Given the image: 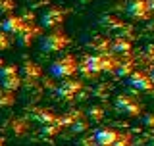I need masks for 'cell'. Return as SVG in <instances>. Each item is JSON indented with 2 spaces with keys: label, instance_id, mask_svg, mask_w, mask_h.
Returning a JSON list of instances; mask_svg holds the SVG:
<instances>
[{
  "label": "cell",
  "instance_id": "22",
  "mask_svg": "<svg viewBox=\"0 0 154 146\" xmlns=\"http://www.w3.org/2000/svg\"><path fill=\"white\" fill-rule=\"evenodd\" d=\"M146 2H148V10L154 12V0H146Z\"/></svg>",
  "mask_w": 154,
  "mask_h": 146
},
{
  "label": "cell",
  "instance_id": "17",
  "mask_svg": "<svg viewBox=\"0 0 154 146\" xmlns=\"http://www.w3.org/2000/svg\"><path fill=\"white\" fill-rule=\"evenodd\" d=\"M0 104L2 106H8V104H14V94L10 90H4L2 94H0Z\"/></svg>",
  "mask_w": 154,
  "mask_h": 146
},
{
  "label": "cell",
  "instance_id": "14",
  "mask_svg": "<svg viewBox=\"0 0 154 146\" xmlns=\"http://www.w3.org/2000/svg\"><path fill=\"white\" fill-rule=\"evenodd\" d=\"M23 75H25V79H37L41 75V67L37 64H33V62H27L23 65Z\"/></svg>",
  "mask_w": 154,
  "mask_h": 146
},
{
  "label": "cell",
  "instance_id": "18",
  "mask_svg": "<svg viewBox=\"0 0 154 146\" xmlns=\"http://www.w3.org/2000/svg\"><path fill=\"white\" fill-rule=\"evenodd\" d=\"M10 37L6 35V33H0V52H4L6 48H10Z\"/></svg>",
  "mask_w": 154,
  "mask_h": 146
},
{
  "label": "cell",
  "instance_id": "2",
  "mask_svg": "<svg viewBox=\"0 0 154 146\" xmlns=\"http://www.w3.org/2000/svg\"><path fill=\"white\" fill-rule=\"evenodd\" d=\"M77 60L73 56L66 54L62 58H58L56 62H52L50 67H48V71H50L52 77H56V79H69L71 75L77 71Z\"/></svg>",
  "mask_w": 154,
  "mask_h": 146
},
{
  "label": "cell",
  "instance_id": "15",
  "mask_svg": "<svg viewBox=\"0 0 154 146\" xmlns=\"http://www.w3.org/2000/svg\"><path fill=\"white\" fill-rule=\"evenodd\" d=\"M116 73H118V75L119 77H125V75H131V73H133V64H131V62H122V64H118V65H116V69H114Z\"/></svg>",
  "mask_w": 154,
  "mask_h": 146
},
{
  "label": "cell",
  "instance_id": "9",
  "mask_svg": "<svg viewBox=\"0 0 154 146\" xmlns=\"http://www.w3.org/2000/svg\"><path fill=\"white\" fill-rule=\"evenodd\" d=\"M27 25H29V23L23 17H19V16H6L0 27H2V33H6V35H16L17 37Z\"/></svg>",
  "mask_w": 154,
  "mask_h": 146
},
{
  "label": "cell",
  "instance_id": "20",
  "mask_svg": "<svg viewBox=\"0 0 154 146\" xmlns=\"http://www.w3.org/2000/svg\"><path fill=\"white\" fill-rule=\"evenodd\" d=\"M91 117L94 121L102 119V108H98V106H94V108H91Z\"/></svg>",
  "mask_w": 154,
  "mask_h": 146
},
{
  "label": "cell",
  "instance_id": "11",
  "mask_svg": "<svg viewBox=\"0 0 154 146\" xmlns=\"http://www.w3.org/2000/svg\"><path fill=\"white\" fill-rule=\"evenodd\" d=\"M81 81H73V79H67L64 81L60 87L56 89V94L60 96L62 100H71V98H75L77 96V92L81 90Z\"/></svg>",
  "mask_w": 154,
  "mask_h": 146
},
{
  "label": "cell",
  "instance_id": "1",
  "mask_svg": "<svg viewBox=\"0 0 154 146\" xmlns=\"http://www.w3.org/2000/svg\"><path fill=\"white\" fill-rule=\"evenodd\" d=\"M116 65H118V62L114 60V56L106 54V52H102V54H91L85 58L83 62V71L85 73H100V71H114Z\"/></svg>",
  "mask_w": 154,
  "mask_h": 146
},
{
  "label": "cell",
  "instance_id": "10",
  "mask_svg": "<svg viewBox=\"0 0 154 146\" xmlns=\"http://www.w3.org/2000/svg\"><path fill=\"white\" fill-rule=\"evenodd\" d=\"M119 133L110 127H100L93 133V142L94 146H108V144H116Z\"/></svg>",
  "mask_w": 154,
  "mask_h": 146
},
{
  "label": "cell",
  "instance_id": "24",
  "mask_svg": "<svg viewBox=\"0 0 154 146\" xmlns=\"http://www.w3.org/2000/svg\"><path fill=\"white\" fill-rule=\"evenodd\" d=\"M148 77H150V79H152V83H154V67H152V71H150V75H148Z\"/></svg>",
  "mask_w": 154,
  "mask_h": 146
},
{
  "label": "cell",
  "instance_id": "4",
  "mask_svg": "<svg viewBox=\"0 0 154 146\" xmlns=\"http://www.w3.org/2000/svg\"><path fill=\"white\" fill-rule=\"evenodd\" d=\"M0 85H2L4 90H10V92L19 89L21 77H19V71L16 65H2L0 67Z\"/></svg>",
  "mask_w": 154,
  "mask_h": 146
},
{
  "label": "cell",
  "instance_id": "8",
  "mask_svg": "<svg viewBox=\"0 0 154 146\" xmlns=\"http://www.w3.org/2000/svg\"><path fill=\"white\" fill-rule=\"evenodd\" d=\"M127 83H129V87H133L135 90H141V92H150L154 89L152 79L143 71H133L131 75L127 77Z\"/></svg>",
  "mask_w": 154,
  "mask_h": 146
},
{
  "label": "cell",
  "instance_id": "3",
  "mask_svg": "<svg viewBox=\"0 0 154 146\" xmlns=\"http://www.w3.org/2000/svg\"><path fill=\"white\" fill-rule=\"evenodd\" d=\"M69 44V37L60 29H54L52 33L41 37V48L46 54H54V52H62L64 48Z\"/></svg>",
  "mask_w": 154,
  "mask_h": 146
},
{
  "label": "cell",
  "instance_id": "6",
  "mask_svg": "<svg viewBox=\"0 0 154 146\" xmlns=\"http://www.w3.org/2000/svg\"><path fill=\"white\" fill-rule=\"evenodd\" d=\"M64 19H66V14L60 8H48L41 16V25L45 29H52L54 31V29H58L64 23Z\"/></svg>",
  "mask_w": 154,
  "mask_h": 146
},
{
  "label": "cell",
  "instance_id": "7",
  "mask_svg": "<svg viewBox=\"0 0 154 146\" xmlns=\"http://www.w3.org/2000/svg\"><path fill=\"white\" fill-rule=\"evenodd\" d=\"M116 110L125 114V115H129V117H139V115H141V106H139V102H135L131 96H125V94L116 98Z\"/></svg>",
  "mask_w": 154,
  "mask_h": 146
},
{
  "label": "cell",
  "instance_id": "16",
  "mask_svg": "<svg viewBox=\"0 0 154 146\" xmlns=\"http://www.w3.org/2000/svg\"><path fill=\"white\" fill-rule=\"evenodd\" d=\"M14 8H16V2L14 0H0V14H12Z\"/></svg>",
  "mask_w": 154,
  "mask_h": 146
},
{
  "label": "cell",
  "instance_id": "21",
  "mask_svg": "<svg viewBox=\"0 0 154 146\" xmlns=\"http://www.w3.org/2000/svg\"><path fill=\"white\" fill-rule=\"evenodd\" d=\"M146 56H148V58H154V46H152V44L146 48Z\"/></svg>",
  "mask_w": 154,
  "mask_h": 146
},
{
  "label": "cell",
  "instance_id": "13",
  "mask_svg": "<svg viewBox=\"0 0 154 146\" xmlns=\"http://www.w3.org/2000/svg\"><path fill=\"white\" fill-rule=\"evenodd\" d=\"M112 50L116 52V54H129V52H131V42L125 41L123 37H119V38H116V41H114Z\"/></svg>",
  "mask_w": 154,
  "mask_h": 146
},
{
  "label": "cell",
  "instance_id": "12",
  "mask_svg": "<svg viewBox=\"0 0 154 146\" xmlns=\"http://www.w3.org/2000/svg\"><path fill=\"white\" fill-rule=\"evenodd\" d=\"M38 35V29L35 27V25H29L23 29L21 33L17 35V42H19V46H31V42L35 41V37Z\"/></svg>",
  "mask_w": 154,
  "mask_h": 146
},
{
  "label": "cell",
  "instance_id": "5",
  "mask_svg": "<svg viewBox=\"0 0 154 146\" xmlns=\"http://www.w3.org/2000/svg\"><path fill=\"white\" fill-rule=\"evenodd\" d=\"M125 14L131 19H137V21L148 19V16H150L148 2L146 0H127V4H125Z\"/></svg>",
  "mask_w": 154,
  "mask_h": 146
},
{
  "label": "cell",
  "instance_id": "19",
  "mask_svg": "<svg viewBox=\"0 0 154 146\" xmlns=\"http://www.w3.org/2000/svg\"><path fill=\"white\" fill-rule=\"evenodd\" d=\"M143 123H144V127H148V129H152V131H154V114H146V115H143Z\"/></svg>",
  "mask_w": 154,
  "mask_h": 146
},
{
  "label": "cell",
  "instance_id": "23",
  "mask_svg": "<svg viewBox=\"0 0 154 146\" xmlns=\"http://www.w3.org/2000/svg\"><path fill=\"white\" fill-rule=\"evenodd\" d=\"M148 29H150V31H154V19H152L150 23H148Z\"/></svg>",
  "mask_w": 154,
  "mask_h": 146
}]
</instances>
